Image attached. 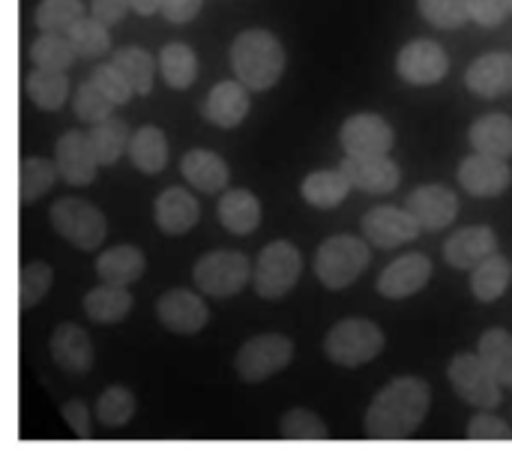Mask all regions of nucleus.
I'll return each instance as SVG.
<instances>
[{
	"mask_svg": "<svg viewBox=\"0 0 512 461\" xmlns=\"http://www.w3.org/2000/svg\"><path fill=\"white\" fill-rule=\"evenodd\" d=\"M432 408V387L423 378L402 375L393 378L369 405L363 429L375 441H402L411 438Z\"/></svg>",
	"mask_w": 512,
	"mask_h": 461,
	"instance_id": "obj_1",
	"label": "nucleus"
},
{
	"mask_svg": "<svg viewBox=\"0 0 512 461\" xmlns=\"http://www.w3.org/2000/svg\"><path fill=\"white\" fill-rule=\"evenodd\" d=\"M231 69L249 90H270L285 72V48L276 33L252 27L231 42Z\"/></svg>",
	"mask_w": 512,
	"mask_h": 461,
	"instance_id": "obj_2",
	"label": "nucleus"
},
{
	"mask_svg": "<svg viewBox=\"0 0 512 461\" xmlns=\"http://www.w3.org/2000/svg\"><path fill=\"white\" fill-rule=\"evenodd\" d=\"M387 345L384 330L369 318H345L333 324L324 336V354L342 369H360L372 363Z\"/></svg>",
	"mask_w": 512,
	"mask_h": 461,
	"instance_id": "obj_3",
	"label": "nucleus"
},
{
	"mask_svg": "<svg viewBox=\"0 0 512 461\" xmlns=\"http://www.w3.org/2000/svg\"><path fill=\"white\" fill-rule=\"evenodd\" d=\"M366 243H369L366 237L360 240L351 234L327 237L315 252V276L321 279V285L330 291L351 288L366 273V267L372 261V252Z\"/></svg>",
	"mask_w": 512,
	"mask_h": 461,
	"instance_id": "obj_4",
	"label": "nucleus"
},
{
	"mask_svg": "<svg viewBox=\"0 0 512 461\" xmlns=\"http://www.w3.org/2000/svg\"><path fill=\"white\" fill-rule=\"evenodd\" d=\"M51 225L54 231L75 246L78 252H96L105 243L108 219L99 207L84 198H60L51 204Z\"/></svg>",
	"mask_w": 512,
	"mask_h": 461,
	"instance_id": "obj_5",
	"label": "nucleus"
},
{
	"mask_svg": "<svg viewBox=\"0 0 512 461\" xmlns=\"http://www.w3.org/2000/svg\"><path fill=\"white\" fill-rule=\"evenodd\" d=\"M303 273V255L288 240H273L261 249L258 264L252 270V282L261 300H282Z\"/></svg>",
	"mask_w": 512,
	"mask_h": 461,
	"instance_id": "obj_6",
	"label": "nucleus"
},
{
	"mask_svg": "<svg viewBox=\"0 0 512 461\" xmlns=\"http://www.w3.org/2000/svg\"><path fill=\"white\" fill-rule=\"evenodd\" d=\"M192 279H195V288L204 291L207 297L228 300L246 288V282L252 279V267L243 252L216 249V252H207L204 258H198Z\"/></svg>",
	"mask_w": 512,
	"mask_h": 461,
	"instance_id": "obj_7",
	"label": "nucleus"
},
{
	"mask_svg": "<svg viewBox=\"0 0 512 461\" xmlns=\"http://www.w3.org/2000/svg\"><path fill=\"white\" fill-rule=\"evenodd\" d=\"M447 378H450V387L453 393L468 402L471 408L477 411H495L504 399L501 393V381L495 378V372L480 360V354H459L450 360V369H447Z\"/></svg>",
	"mask_w": 512,
	"mask_h": 461,
	"instance_id": "obj_8",
	"label": "nucleus"
},
{
	"mask_svg": "<svg viewBox=\"0 0 512 461\" xmlns=\"http://www.w3.org/2000/svg\"><path fill=\"white\" fill-rule=\"evenodd\" d=\"M291 360H294V342L282 333H264V336H255L246 345H240V351L234 357V369H237L240 381L261 384V381L279 375L282 369H288Z\"/></svg>",
	"mask_w": 512,
	"mask_h": 461,
	"instance_id": "obj_9",
	"label": "nucleus"
},
{
	"mask_svg": "<svg viewBox=\"0 0 512 461\" xmlns=\"http://www.w3.org/2000/svg\"><path fill=\"white\" fill-rule=\"evenodd\" d=\"M339 144L345 156H387L396 144V132L381 114H351L339 129Z\"/></svg>",
	"mask_w": 512,
	"mask_h": 461,
	"instance_id": "obj_10",
	"label": "nucleus"
},
{
	"mask_svg": "<svg viewBox=\"0 0 512 461\" xmlns=\"http://www.w3.org/2000/svg\"><path fill=\"white\" fill-rule=\"evenodd\" d=\"M396 72L402 75V81H408L414 87H432V84L444 81V75L450 72V57L438 42L414 39V42L402 45V51L396 57Z\"/></svg>",
	"mask_w": 512,
	"mask_h": 461,
	"instance_id": "obj_11",
	"label": "nucleus"
},
{
	"mask_svg": "<svg viewBox=\"0 0 512 461\" xmlns=\"http://www.w3.org/2000/svg\"><path fill=\"white\" fill-rule=\"evenodd\" d=\"M420 222L414 219V213L405 207H372L363 216V237L378 246V249H399L402 243H414L420 237Z\"/></svg>",
	"mask_w": 512,
	"mask_h": 461,
	"instance_id": "obj_12",
	"label": "nucleus"
},
{
	"mask_svg": "<svg viewBox=\"0 0 512 461\" xmlns=\"http://www.w3.org/2000/svg\"><path fill=\"white\" fill-rule=\"evenodd\" d=\"M156 318L165 330L177 333V336H195L207 327L210 321V309L207 303L186 288H174L165 291L156 303Z\"/></svg>",
	"mask_w": 512,
	"mask_h": 461,
	"instance_id": "obj_13",
	"label": "nucleus"
},
{
	"mask_svg": "<svg viewBox=\"0 0 512 461\" xmlns=\"http://www.w3.org/2000/svg\"><path fill=\"white\" fill-rule=\"evenodd\" d=\"M459 183L474 198H498L512 186V171L507 159L474 150V156H465L459 165Z\"/></svg>",
	"mask_w": 512,
	"mask_h": 461,
	"instance_id": "obj_14",
	"label": "nucleus"
},
{
	"mask_svg": "<svg viewBox=\"0 0 512 461\" xmlns=\"http://www.w3.org/2000/svg\"><path fill=\"white\" fill-rule=\"evenodd\" d=\"M54 162L60 171V180L69 186H90L96 180V153L90 144V135L81 129H69L60 135L57 147H54Z\"/></svg>",
	"mask_w": 512,
	"mask_h": 461,
	"instance_id": "obj_15",
	"label": "nucleus"
},
{
	"mask_svg": "<svg viewBox=\"0 0 512 461\" xmlns=\"http://www.w3.org/2000/svg\"><path fill=\"white\" fill-rule=\"evenodd\" d=\"M429 279H432V261L423 252H408L378 276V294L387 300H408L420 294L429 285Z\"/></svg>",
	"mask_w": 512,
	"mask_h": 461,
	"instance_id": "obj_16",
	"label": "nucleus"
},
{
	"mask_svg": "<svg viewBox=\"0 0 512 461\" xmlns=\"http://www.w3.org/2000/svg\"><path fill=\"white\" fill-rule=\"evenodd\" d=\"M405 207L414 213V219L420 222L423 231H444L459 216V198H456V192L447 189V186H438V183L417 186L408 195V204Z\"/></svg>",
	"mask_w": 512,
	"mask_h": 461,
	"instance_id": "obj_17",
	"label": "nucleus"
},
{
	"mask_svg": "<svg viewBox=\"0 0 512 461\" xmlns=\"http://www.w3.org/2000/svg\"><path fill=\"white\" fill-rule=\"evenodd\" d=\"M249 93L252 90L243 81H237V78L234 81H219L207 93V99L201 105L204 120L213 123L216 129H234V126H240L249 117V108H252Z\"/></svg>",
	"mask_w": 512,
	"mask_h": 461,
	"instance_id": "obj_18",
	"label": "nucleus"
},
{
	"mask_svg": "<svg viewBox=\"0 0 512 461\" xmlns=\"http://www.w3.org/2000/svg\"><path fill=\"white\" fill-rule=\"evenodd\" d=\"M339 168L348 174L354 189L369 195H390L402 180V171L390 156H345Z\"/></svg>",
	"mask_w": 512,
	"mask_h": 461,
	"instance_id": "obj_19",
	"label": "nucleus"
},
{
	"mask_svg": "<svg viewBox=\"0 0 512 461\" xmlns=\"http://www.w3.org/2000/svg\"><path fill=\"white\" fill-rule=\"evenodd\" d=\"M498 252V234L489 225H468L444 243V258L456 270H474Z\"/></svg>",
	"mask_w": 512,
	"mask_h": 461,
	"instance_id": "obj_20",
	"label": "nucleus"
},
{
	"mask_svg": "<svg viewBox=\"0 0 512 461\" xmlns=\"http://www.w3.org/2000/svg\"><path fill=\"white\" fill-rule=\"evenodd\" d=\"M51 360L66 372V375H87L93 369V342L78 324H57L48 342Z\"/></svg>",
	"mask_w": 512,
	"mask_h": 461,
	"instance_id": "obj_21",
	"label": "nucleus"
},
{
	"mask_svg": "<svg viewBox=\"0 0 512 461\" xmlns=\"http://www.w3.org/2000/svg\"><path fill=\"white\" fill-rule=\"evenodd\" d=\"M465 84L474 96L480 99H498L512 90V54L504 51H492L477 57L468 72H465Z\"/></svg>",
	"mask_w": 512,
	"mask_h": 461,
	"instance_id": "obj_22",
	"label": "nucleus"
},
{
	"mask_svg": "<svg viewBox=\"0 0 512 461\" xmlns=\"http://www.w3.org/2000/svg\"><path fill=\"white\" fill-rule=\"evenodd\" d=\"M153 216H156V225H159L162 234H168V237H183V234H189V231L198 225L201 207H198V201L192 198V192H186V189H180V186H171V189H165V192L156 198Z\"/></svg>",
	"mask_w": 512,
	"mask_h": 461,
	"instance_id": "obj_23",
	"label": "nucleus"
},
{
	"mask_svg": "<svg viewBox=\"0 0 512 461\" xmlns=\"http://www.w3.org/2000/svg\"><path fill=\"white\" fill-rule=\"evenodd\" d=\"M180 171H183V180H186L192 189L204 192V195H219V192H225V189H228V180H231L228 162H225L219 153L201 150V147H195V150H189V153L183 156Z\"/></svg>",
	"mask_w": 512,
	"mask_h": 461,
	"instance_id": "obj_24",
	"label": "nucleus"
},
{
	"mask_svg": "<svg viewBox=\"0 0 512 461\" xmlns=\"http://www.w3.org/2000/svg\"><path fill=\"white\" fill-rule=\"evenodd\" d=\"M216 213H219L222 228L237 234V237H246V234L258 231V225H261V201L249 189L222 192L219 204H216Z\"/></svg>",
	"mask_w": 512,
	"mask_h": 461,
	"instance_id": "obj_25",
	"label": "nucleus"
},
{
	"mask_svg": "<svg viewBox=\"0 0 512 461\" xmlns=\"http://www.w3.org/2000/svg\"><path fill=\"white\" fill-rule=\"evenodd\" d=\"M147 270V258L138 246H111L96 258V276L111 285H135Z\"/></svg>",
	"mask_w": 512,
	"mask_h": 461,
	"instance_id": "obj_26",
	"label": "nucleus"
},
{
	"mask_svg": "<svg viewBox=\"0 0 512 461\" xmlns=\"http://www.w3.org/2000/svg\"><path fill=\"white\" fill-rule=\"evenodd\" d=\"M132 306H135V300L126 291V285L102 282L84 294V315L96 324H120L129 318Z\"/></svg>",
	"mask_w": 512,
	"mask_h": 461,
	"instance_id": "obj_27",
	"label": "nucleus"
},
{
	"mask_svg": "<svg viewBox=\"0 0 512 461\" xmlns=\"http://www.w3.org/2000/svg\"><path fill=\"white\" fill-rule=\"evenodd\" d=\"M24 90H27V99L39 111H60L66 105V99H69L72 81L60 69H42V66H36V69L27 72Z\"/></svg>",
	"mask_w": 512,
	"mask_h": 461,
	"instance_id": "obj_28",
	"label": "nucleus"
},
{
	"mask_svg": "<svg viewBox=\"0 0 512 461\" xmlns=\"http://www.w3.org/2000/svg\"><path fill=\"white\" fill-rule=\"evenodd\" d=\"M351 189H354V183L348 180V174L342 168H336V171H312L303 180L300 195L315 210H333L351 195Z\"/></svg>",
	"mask_w": 512,
	"mask_h": 461,
	"instance_id": "obj_29",
	"label": "nucleus"
},
{
	"mask_svg": "<svg viewBox=\"0 0 512 461\" xmlns=\"http://www.w3.org/2000/svg\"><path fill=\"white\" fill-rule=\"evenodd\" d=\"M471 147L477 153H489V156H512V117L510 114H483L480 120H474L471 132Z\"/></svg>",
	"mask_w": 512,
	"mask_h": 461,
	"instance_id": "obj_30",
	"label": "nucleus"
},
{
	"mask_svg": "<svg viewBox=\"0 0 512 461\" xmlns=\"http://www.w3.org/2000/svg\"><path fill=\"white\" fill-rule=\"evenodd\" d=\"M129 159L141 174H159L168 165V138L159 126H141L132 132Z\"/></svg>",
	"mask_w": 512,
	"mask_h": 461,
	"instance_id": "obj_31",
	"label": "nucleus"
},
{
	"mask_svg": "<svg viewBox=\"0 0 512 461\" xmlns=\"http://www.w3.org/2000/svg\"><path fill=\"white\" fill-rule=\"evenodd\" d=\"M512 279V264L510 258L504 255H489L483 264H477L471 270V291L480 303H495L507 294Z\"/></svg>",
	"mask_w": 512,
	"mask_h": 461,
	"instance_id": "obj_32",
	"label": "nucleus"
},
{
	"mask_svg": "<svg viewBox=\"0 0 512 461\" xmlns=\"http://www.w3.org/2000/svg\"><path fill=\"white\" fill-rule=\"evenodd\" d=\"M87 135H90V144H93V153H96L99 165H114L123 153H129L132 132L126 126V120H120L114 114L93 123Z\"/></svg>",
	"mask_w": 512,
	"mask_h": 461,
	"instance_id": "obj_33",
	"label": "nucleus"
},
{
	"mask_svg": "<svg viewBox=\"0 0 512 461\" xmlns=\"http://www.w3.org/2000/svg\"><path fill=\"white\" fill-rule=\"evenodd\" d=\"M159 72L171 90H189L198 78L195 51L186 42H168L159 51Z\"/></svg>",
	"mask_w": 512,
	"mask_h": 461,
	"instance_id": "obj_34",
	"label": "nucleus"
},
{
	"mask_svg": "<svg viewBox=\"0 0 512 461\" xmlns=\"http://www.w3.org/2000/svg\"><path fill=\"white\" fill-rule=\"evenodd\" d=\"M66 36H69V42H72V48H75V54L78 57H84V60H96V57H102V54H108L111 51V33H108V24L105 21H99L96 15H84V18H78L69 30H66Z\"/></svg>",
	"mask_w": 512,
	"mask_h": 461,
	"instance_id": "obj_35",
	"label": "nucleus"
},
{
	"mask_svg": "<svg viewBox=\"0 0 512 461\" xmlns=\"http://www.w3.org/2000/svg\"><path fill=\"white\" fill-rule=\"evenodd\" d=\"M111 60L117 63V69L129 78V84L135 87L138 96H147L153 90V72H156V60L138 48V45H126L111 51Z\"/></svg>",
	"mask_w": 512,
	"mask_h": 461,
	"instance_id": "obj_36",
	"label": "nucleus"
},
{
	"mask_svg": "<svg viewBox=\"0 0 512 461\" xmlns=\"http://www.w3.org/2000/svg\"><path fill=\"white\" fill-rule=\"evenodd\" d=\"M135 408H138L135 393L114 384L96 399V423L105 426V429H123L135 417Z\"/></svg>",
	"mask_w": 512,
	"mask_h": 461,
	"instance_id": "obj_37",
	"label": "nucleus"
},
{
	"mask_svg": "<svg viewBox=\"0 0 512 461\" xmlns=\"http://www.w3.org/2000/svg\"><path fill=\"white\" fill-rule=\"evenodd\" d=\"M477 354L480 360L495 372V378L501 384H507L512 378V333L501 330V327H492L480 336V345H477Z\"/></svg>",
	"mask_w": 512,
	"mask_h": 461,
	"instance_id": "obj_38",
	"label": "nucleus"
},
{
	"mask_svg": "<svg viewBox=\"0 0 512 461\" xmlns=\"http://www.w3.org/2000/svg\"><path fill=\"white\" fill-rule=\"evenodd\" d=\"M75 48L69 42L66 33H42L30 42V60L33 66H42V69H60L66 72L75 60Z\"/></svg>",
	"mask_w": 512,
	"mask_h": 461,
	"instance_id": "obj_39",
	"label": "nucleus"
},
{
	"mask_svg": "<svg viewBox=\"0 0 512 461\" xmlns=\"http://www.w3.org/2000/svg\"><path fill=\"white\" fill-rule=\"evenodd\" d=\"M57 177H60L57 162H48L42 156L24 159L21 162V177H18V183H21V204H36L54 186Z\"/></svg>",
	"mask_w": 512,
	"mask_h": 461,
	"instance_id": "obj_40",
	"label": "nucleus"
},
{
	"mask_svg": "<svg viewBox=\"0 0 512 461\" xmlns=\"http://www.w3.org/2000/svg\"><path fill=\"white\" fill-rule=\"evenodd\" d=\"M78 18H84L81 0H42L33 12V21L42 33H66Z\"/></svg>",
	"mask_w": 512,
	"mask_h": 461,
	"instance_id": "obj_41",
	"label": "nucleus"
},
{
	"mask_svg": "<svg viewBox=\"0 0 512 461\" xmlns=\"http://www.w3.org/2000/svg\"><path fill=\"white\" fill-rule=\"evenodd\" d=\"M54 282V270L45 261H30L21 267V279H18V306L21 312L39 306L45 300V294L51 291Z\"/></svg>",
	"mask_w": 512,
	"mask_h": 461,
	"instance_id": "obj_42",
	"label": "nucleus"
},
{
	"mask_svg": "<svg viewBox=\"0 0 512 461\" xmlns=\"http://www.w3.org/2000/svg\"><path fill=\"white\" fill-rule=\"evenodd\" d=\"M420 15L441 30H456L471 21V0H417Z\"/></svg>",
	"mask_w": 512,
	"mask_h": 461,
	"instance_id": "obj_43",
	"label": "nucleus"
},
{
	"mask_svg": "<svg viewBox=\"0 0 512 461\" xmlns=\"http://www.w3.org/2000/svg\"><path fill=\"white\" fill-rule=\"evenodd\" d=\"M279 435L288 438V441H327L330 432H327V423L306 411V408H294L282 417L279 423Z\"/></svg>",
	"mask_w": 512,
	"mask_h": 461,
	"instance_id": "obj_44",
	"label": "nucleus"
},
{
	"mask_svg": "<svg viewBox=\"0 0 512 461\" xmlns=\"http://www.w3.org/2000/svg\"><path fill=\"white\" fill-rule=\"evenodd\" d=\"M72 105H75V114H78V120H84V123H99V120H105V117H111L114 114V102L93 84V78H87L84 84H78V90H75V99H72Z\"/></svg>",
	"mask_w": 512,
	"mask_h": 461,
	"instance_id": "obj_45",
	"label": "nucleus"
},
{
	"mask_svg": "<svg viewBox=\"0 0 512 461\" xmlns=\"http://www.w3.org/2000/svg\"><path fill=\"white\" fill-rule=\"evenodd\" d=\"M90 78H93V84L114 102V105H126L132 96H135V87L129 84V78L117 69V63L114 60H108V63H99L93 72H90Z\"/></svg>",
	"mask_w": 512,
	"mask_h": 461,
	"instance_id": "obj_46",
	"label": "nucleus"
},
{
	"mask_svg": "<svg viewBox=\"0 0 512 461\" xmlns=\"http://www.w3.org/2000/svg\"><path fill=\"white\" fill-rule=\"evenodd\" d=\"M468 438L471 441H512V429L495 414H477L468 423Z\"/></svg>",
	"mask_w": 512,
	"mask_h": 461,
	"instance_id": "obj_47",
	"label": "nucleus"
},
{
	"mask_svg": "<svg viewBox=\"0 0 512 461\" xmlns=\"http://www.w3.org/2000/svg\"><path fill=\"white\" fill-rule=\"evenodd\" d=\"M512 15L510 0H471V21L480 27H498Z\"/></svg>",
	"mask_w": 512,
	"mask_h": 461,
	"instance_id": "obj_48",
	"label": "nucleus"
},
{
	"mask_svg": "<svg viewBox=\"0 0 512 461\" xmlns=\"http://www.w3.org/2000/svg\"><path fill=\"white\" fill-rule=\"evenodd\" d=\"M63 420L66 426L78 435V438H90V423H93V411H87V405L81 399H72L63 405Z\"/></svg>",
	"mask_w": 512,
	"mask_h": 461,
	"instance_id": "obj_49",
	"label": "nucleus"
},
{
	"mask_svg": "<svg viewBox=\"0 0 512 461\" xmlns=\"http://www.w3.org/2000/svg\"><path fill=\"white\" fill-rule=\"evenodd\" d=\"M201 3H204V0H165L162 15H165L171 24H189V21L201 12Z\"/></svg>",
	"mask_w": 512,
	"mask_h": 461,
	"instance_id": "obj_50",
	"label": "nucleus"
},
{
	"mask_svg": "<svg viewBox=\"0 0 512 461\" xmlns=\"http://www.w3.org/2000/svg\"><path fill=\"white\" fill-rule=\"evenodd\" d=\"M126 9H129V0H90V12L99 21H105L108 27L117 24V21H123Z\"/></svg>",
	"mask_w": 512,
	"mask_h": 461,
	"instance_id": "obj_51",
	"label": "nucleus"
},
{
	"mask_svg": "<svg viewBox=\"0 0 512 461\" xmlns=\"http://www.w3.org/2000/svg\"><path fill=\"white\" fill-rule=\"evenodd\" d=\"M162 6H165V0H129V9H132L135 15H141V18L162 12Z\"/></svg>",
	"mask_w": 512,
	"mask_h": 461,
	"instance_id": "obj_52",
	"label": "nucleus"
},
{
	"mask_svg": "<svg viewBox=\"0 0 512 461\" xmlns=\"http://www.w3.org/2000/svg\"><path fill=\"white\" fill-rule=\"evenodd\" d=\"M507 387H510V390H512V378H510V381H507Z\"/></svg>",
	"mask_w": 512,
	"mask_h": 461,
	"instance_id": "obj_53",
	"label": "nucleus"
},
{
	"mask_svg": "<svg viewBox=\"0 0 512 461\" xmlns=\"http://www.w3.org/2000/svg\"><path fill=\"white\" fill-rule=\"evenodd\" d=\"M510 9H512V0H510Z\"/></svg>",
	"mask_w": 512,
	"mask_h": 461,
	"instance_id": "obj_54",
	"label": "nucleus"
}]
</instances>
